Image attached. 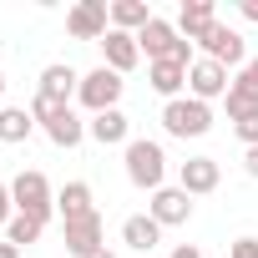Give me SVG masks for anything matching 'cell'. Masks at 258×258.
<instances>
[{
	"mask_svg": "<svg viewBox=\"0 0 258 258\" xmlns=\"http://www.w3.org/2000/svg\"><path fill=\"white\" fill-rule=\"evenodd\" d=\"M137 46H142V56L147 61H182V66H192L198 56H192V41H182L177 36V26L172 21H162V16H152L142 31H137Z\"/></svg>",
	"mask_w": 258,
	"mask_h": 258,
	"instance_id": "obj_3",
	"label": "cell"
},
{
	"mask_svg": "<svg viewBox=\"0 0 258 258\" xmlns=\"http://www.w3.org/2000/svg\"><path fill=\"white\" fill-rule=\"evenodd\" d=\"M0 111H6V71H0Z\"/></svg>",
	"mask_w": 258,
	"mask_h": 258,
	"instance_id": "obj_32",
	"label": "cell"
},
{
	"mask_svg": "<svg viewBox=\"0 0 258 258\" xmlns=\"http://www.w3.org/2000/svg\"><path fill=\"white\" fill-rule=\"evenodd\" d=\"M0 258H21V248H16L11 238H0Z\"/></svg>",
	"mask_w": 258,
	"mask_h": 258,
	"instance_id": "obj_30",
	"label": "cell"
},
{
	"mask_svg": "<svg viewBox=\"0 0 258 258\" xmlns=\"http://www.w3.org/2000/svg\"><path fill=\"white\" fill-rule=\"evenodd\" d=\"M243 172H248V177H258V147H248V152H243Z\"/></svg>",
	"mask_w": 258,
	"mask_h": 258,
	"instance_id": "obj_29",
	"label": "cell"
},
{
	"mask_svg": "<svg viewBox=\"0 0 258 258\" xmlns=\"http://www.w3.org/2000/svg\"><path fill=\"white\" fill-rule=\"evenodd\" d=\"M147 21H152V6H147V0H111V31L137 36Z\"/></svg>",
	"mask_w": 258,
	"mask_h": 258,
	"instance_id": "obj_19",
	"label": "cell"
},
{
	"mask_svg": "<svg viewBox=\"0 0 258 258\" xmlns=\"http://www.w3.org/2000/svg\"><path fill=\"white\" fill-rule=\"evenodd\" d=\"M228 86H233V76H228V66H218V61H208V56H198L192 66H187V96H198V101H218V96H228Z\"/></svg>",
	"mask_w": 258,
	"mask_h": 258,
	"instance_id": "obj_8",
	"label": "cell"
},
{
	"mask_svg": "<svg viewBox=\"0 0 258 258\" xmlns=\"http://www.w3.org/2000/svg\"><path fill=\"white\" fill-rule=\"evenodd\" d=\"M11 198H16V213H31V218H41V223L56 218V192H51L46 172H36V167H26V172L11 177Z\"/></svg>",
	"mask_w": 258,
	"mask_h": 258,
	"instance_id": "obj_5",
	"label": "cell"
},
{
	"mask_svg": "<svg viewBox=\"0 0 258 258\" xmlns=\"http://www.w3.org/2000/svg\"><path fill=\"white\" fill-rule=\"evenodd\" d=\"M162 132L167 137H208L213 132V106L198 101V96H177V101H162Z\"/></svg>",
	"mask_w": 258,
	"mask_h": 258,
	"instance_id": "obj_4",
	"label": "cell"
},
{
	"mask_svg": "<svg viewBox=\"0 0 258 258\" xmlns=\"http://www.w3.org/2000/svg\"><path fill=\"white\" fill-rule=\"evenodd\" d=\"M238 11H243V21H258V0H243Z\"/></svg>",
	"mask_w": 258,
	"mask_h": 258,
	"instance_id": "obj_31",
	"label": "cell"
},
{
	"mask_svg": "<svg viewBox=\"0 0 258 258\" xmlns=\"http://www.w3.org/2000/svg\"><path fill=\"white\" fill-rule=\"evenodd\" d=\"M36 132V116H31V106H6V111H0V142H26Z\"/></svg>",
	"mask_w": 258,
	"mask_h": 258,
	"instance_id": "obj_21",
	"label": "cell"
},
{
	"mask_svg": "<svg viewBox=\"0 0 258 258\" xmlns=\"http://www.w3.org/2000/svg\"><path fill=\"white\" fill-rule=\"evenodd\" d=\"M106 228H101V213H86V218H66V253L71 258H91L101 253L106 243Z\"/></svg>",
	"mask_w": 258,
	"mask_h": 258,
	"instance_id": "obj_11",
	"label": "cell"
},
{
	"mask_svg": "<svg viewBox=\"0 0 258 258\" xmlns=\"http://www.w3.org/2000/svg\"><path fill=\"white\" fill-rule=\"evenodd\" d=\"M172 26H177V36H182V41H192V46H198V41L218 26V6H213V0H182V11H177V21H172Z\"/></svg>",
	"mask_w": 258,
	"mask_h": 258,
	"instance_id": "obj_13",
	"label": "cell"
},
{
	"mask_svg": "<svg viewBox=\"0 0 258 258\" xmlns=\"http://www.w3.org/2000/svg\"><path fill=\"white\" fill-rule=\"evenodd\" d=\"M41 96H51V101H66L71 106V96L81 91V71H71L66 61H51L46 71H41V86H36Z\"/></svg>",
	"mask_w": 258,
	"mask_h": 258,
	"instance_id": "obj_17",
	"label": "cell"
},
{
	"mask_svg": "<svg viewBox=\"0 0 258 258\" xmlns=\"http://www.w3.org/2000/svg\"><path fill=\"white\" fill-rule=\"evenodd\" d=\"M16 218V198H11V182H0V228H11Z\"/></svg>",
	"mask_w": 258,
	"mask_h": 258,
	"instance_id": "obj_25",
	"label": "cell"
},
{
	"mask_svg": "<svg viewBox=\"0 0 258 258\" xmlns=\"http://www.w3.org/2000/svg\"><path fill=\"white\" fill-rule=\"evenodd\" d=\"M147 213H152L162 228H182V223L192 218V198H187L182 187H157L152 203H147Z\"/></svg>",
	"mask_w": 258,
	"mask_h": 258,
	"instance_id": "obj_14",
	"label": "cell"
},
{
	"mask_svg": "<svg viewBox=\"0 0 258 258\" xmlns=\"http://www.w3.org/2000/svg\"><path fill=\"white\" fill-rule=\"evenodd\" d=\"M121 76L116 71H106V66H96V71H86L81 76V91H76V101L91 111V116H101V111H116V101H121Z\"/></svg>",
	"mask_w": 258,
	"mask_h": 258,
	"instance_id": "obj_6",
	"label": "cell"
},
{
	"mask_svg": "<svg viewBox=\"0 0 258 258\" xmlns=\"http://www.w3.org/2000/svg\"><path fill=\"white\" fill-rule=\"evenodd\" d=\"M86 137L101 142V147H126V142H132V121H126L121 106H116V111H101V116L86 121Z\"/></svg>",
	"mask_w": 258,
	"mask_h": 258,
	"instance_id": "obj_15",
	"label": "cell"
},
{
	"mask_svg": "<svg viewBox=\"0 0 258 258\" xmlns=\"http://www.w3.org/2000/svg\"><path fill=\"white\" fill-rule=\"evenodd\" d=\"M147 86H152L162 101H177L182 86H187V66H182V61H147Z\"/></svg>",
	"mask_w": 258,
	"mask_h": 258,
	"instance_id": "obj_16",
	"label": "cell"
},
{
	"mask_svg": "<svg viewBox=\"0 0 258 258\" xmlns=\"http://www.w3.org/2000/svg\"><path fill=\"white\" fill-rule=\"evenodd\" d=\"M56 213H61V223H66V218H86V213H96V208H91V182H81V177L66 182V187L56 192Z\"/></svg>",
	"mask_w": 258,
	"mask_h": 258,
	"instance_id": "obj_20",
	"label": "cell"
},
{
	"mask_svg": "<svg viewBox=\"0 0 258 258\" xmlns=\"http://www.w3.org/2000/svg\"><path fill=\"white\" fill-rule=\"evenodd\" d=\"M233 132H238V142H243V147H258V111H253V116H243V121H233Z\"/></svg>",
	"mask_w": 258,
	"mask_h": 258,
	"instance_id": "obj_24",
	"label": "cell"
},
{
	"mask_svg": "<svg viewBox=\"0 0 258 258\" xmlns=\"http://www.w3.org/2000/svg\"><path fill=\"white\" fill-rule=\"evenodd\" d=\"M66 31L76 41H96L101 46V36L111 31V6L106 0H81V6H71L66 11Z\"/></svg>",
	"mask_w": 258,
	"mask_h": 258,
	"instance_id": "obj_7",
	"label": "cell"
},
{
	"mask_svg": "<svg viewBox=\"0 0 258 258\" xmlns=\"http://www.w3.org/2000/svg\"><path fill=\"white\" fill-rule=\"evenodd\" d=\"M121 243L137 248V253H152V248L162 243V223H157L152 213H132V218L121 223Z\"/></svg>",
	"mask_w": 258,
	"mask_h": 258,
	"instance_id": "obj_18",
	"label": "cell"
},
{
	"mask_svg": "<svg viewBox=\"0 0 258 258\" xmlns=\"http://www.w3.org/2000/svg\"><path fill=\"white\" fill-rule=\"evenodd\" d=\"M137 61H142L137 36H126V31H106V36H101V66H106V71L126 76V71H137Z\"/></svg>",
	"mask_w": 258,
	"mask_h": 258,
	"instance_id": "obj_12",
	"label": "cell"
},
{
	"mask_svg": "<svg viewBox=\"0 0 258 258\" xmlns=\"http://www.w3.org/2000/svg\"><path fill=\"white\" fill-rule=\"evenodd\" d=\"M223 101H228V116H233V121H243V116H253V111H258V91H253V86H243V81H233Z\"/></svg>",
	"mask_w": 258,
	"mask_h": 258,
	"instance_id": "obj_23",
	"label": "cell"
},
{
	"mask_svg": "<svg viewBox=\"0 0 258 258\" xmlns=\"http://www.w3.org/2000/svg\"><path fill=\"white\" fill-rule=\"evenodd\" d=\"M91 258H116V253H111V248H101V253H91Z\"/></svg>",
	"mask_w": 258,
	"mask_h": 258,
	"instance_id": "obj_33",
	"label": "cell"
},
{
	"mask_svg": "<svg viewBox=\"0 0 258 258\" xmlns=\"http://www.w3.org/2000/svg\"><path fill=\"white\" fill-rule=\"evenodd\" d=\"M31 116H36L41 132H46L56 147H66V152H71V147H81V137H86V121H81L66 101H51V96H41V91L31 96Z\"/></svg>",
	"mask_w": 258,
	"mask_h": 258,
	"instance_id": "obj_1",
	"label": "cell"
},
{
	"mask_svg": "<svg viewBox=\"0 0 258 258\" xmlns=\"http://www.w3.org/2000/svg\"><path fill=\"white\" fill-rule=\"evenodd\" d=\"M167 258H203V248H198V243H177Z\"/></svg>",
	"mask_w": 258,
	"mask_h": 258,
	"instance_id": "obj_28",
	"label": "cell"
},
{
	"mask_svg": "<svg viewBox=\"0 0 258 258\" xmlns=\"http://www.w3.org/2000/svg\"><path fill=\"white\" fill-rule=\"evenodd\" d=\"M218 182H223L218 157H187V162L177 167V187H182L187 198H208V192H218Z\"/></svg>",
	"mask_w": 258,
	"mask_h": 258,
	"instance_id": "obj_10",
	"label": "cell"
},
{
	"mask_svg": "<svg viewBox=\"0 0 258 258\" xmlns=\"http://www.w3.org/2000/svg\"><path fill=\"white\" fill-rule=\"evenodd\" d=\"M41 233H46V223H41V218H31V213H16V218H11V228H6V238H11L21 253H26L31 243H41Z\"/></svg>",
	"mask_w": 258,
	"mask_h": 258,
	"instance_id": "obj_22",
	"label": "cell"
},
{
	"mask_svg": "<svg viewBox=\"0 0 258 258\" xmlns=\"http://www.w3.org/2000/svg\"><path fill=\"white\" fill-rule=\"evenodd\" d=\"M198 46H203V56H208V61H218V66H248L243 31H233V26H223V21H218V26H213Z\"/></svg>",
	"mask_w": 258,
	"mask_h": 258,
	"instance_id": "obj_9",
	"label": "cell"
},
{
	"mask_svg": "<svg viewBox=\"0 0 258 258\" xmlns=\"http://www.w3.org/2000/svg\"><path fill=\"white\" fill-rule=\"evenodd\" d=\"M228 258H258V238H238L228 248Z\"/></svg>",
	"mask_w": 258,
	"mask_h": 258,
	"instance_id": "obj_26",
	"label": "cell"
},
{
	"mask_svg": "<svg viewBox=\"0 0 258 258\" xmlns=\"http://www.w3.org/2000/svg\"><path fill=\"white\" fill-rule=\"evenodd\" d=\"M238 81H243V86H253V91H258V56H253V61H248V66H243V71H238Z\"/></svg>",
	"mask_w": 258,
	"mask_h": 258,
	"instance_id": "obj_27",
	"label": "cell"
},
{
	"mask_svg": "<svg viewBox=\"0 0 258 258\" xmlns=\"http://www.w3.org/2000/svg\"><path fill=\"white\" fill-rule=\"evenodd\" d=\"M126 182L142 187V192L167 187V152H162V142H152V137H132L126 142Z\"/></svg>",
	"mask_w": 258,
	"mask_h": 258,
	"instance_id": "obj_2",
	"label": "cell"
}]
</instances>
